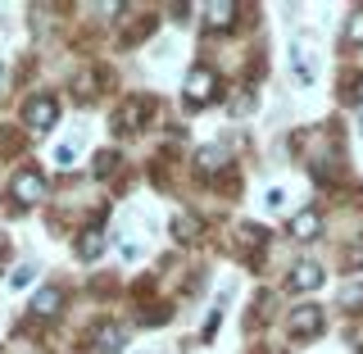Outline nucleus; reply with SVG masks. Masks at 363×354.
Instances as JSON below:
<instances>
[{
    "label": "nucleus",
    "instance_id": "1",
    "mask_svg": "<svg viewBox=\"0 0 363 354\" xmlns=\"http://www.w3.org/2000/svg\"><path fill=\"white\" fill-rule=\"evenodd\" d=\"M155 114H159L155 96H128L113 109V132H141L145 123H155Z\"/></svg>",
    "mask_w": 363,
    "mask_h": 354
},
{
    "label": "nucleus",
    "instance_id": "2",
    "mask_svg": "<svg viewBox=\"0 0 363 354\" xmlns=\"http://www.w3.org/2000/svg\"><path fill=\"white\" fill-rule=\"evenodd\" d=\"M213 100H218V73H213L209 64H196L186 73V105L204 109V105H213Z\"/></svg>",
    "mask_w": 363,
    "mask_h": 354
},
{
    "label": "nucleus",
    "instance_id": "3",
    "mask_svg": "<svg viewBox=\"0 0 363 354\" xmlns=\"http://www.w3.org/2000/svg\"><path fill=\"white\" fill-rule=\"evenodd\" d=\"M9 196L18 200V209H32V204L45 200V177L37 173V168H18L14 182H9Z\"/></svg>",
    "mask_w": 363,
    "mask_h": 354
},
{
    "label": "nucleus",
    "instance_id": "4",
    "mask_svg": "<svg viewBox=\"0 0 363 354\" xmlns=\"http://www.w3.org/2000/svg\"><path fill=\"white\" fill-rule=\"evenodd\" d=\"M23 123H28L32 132H50L55 123H60V100L55 96H32L28 105H23Z\"/></svg>",
    "mask_w": 363,
    "mask_h": 354
},
{
    "label": "nucleus",
    "instance_id": "5",
    "mask_svg": "<svg viewBox=\"0 0 363 354\" xmlns=\"http://www.w3.org/2000/svg\"><path fill=\"white\" fill-rule=\"evenodd\" d=\"M128 345V336H123L118 323H96V332H91V345L82 354H118Z\"/></svg>",
    "mask_w": 363,
    "mask_h": 354
},
{
    "label": "nucleus",
    "instance_id": "6",
    "mask_svg": "<svg viewBox=\"0 0 363 354\" xmlns=\"http://www.w3.org/2000/svg\"><path fill=\"white\" fill-rule=\"evenodd\" d=\"M323 332V309L318 304H300L291 314V336H318Z\"/></svg>",
    "mask_w": 363,
    "mask_h": 354
},
{
    "label": "nucleus",
    "instance_id": "7",
    "mask_svg": "<svg viewBox=\"0 0 363 354\" xmlns=\"http://www.w3.org/2000/svg\"><path fill=\"white\" fill-rule=\"evenodd\" d=\"M236 23V5H227V0H213V5H204V28L209 32H223Z\"/></svg>",
    "mask_w": 363,
    "mask_h": 354
},
{
    "label": "nucleus",
    "instance_id": "8",
    "mask_svg": "<svg viewBox=\"0 0 363 354\" xmlns=\"http://www.w3.org/2000/svg\"><path fill=\"white\" fill-rule=\"evenodd\" d=\"M318 287H323V268H318V264L304 259V264L291 268V291H318Z\"/></svg>",
    "mask_w": 363,
    "mask_h": 354
},
{
    "label": "nucleus",
    "instance_id": "9",
    "mask_svg": "<svg viewBox=\"0 0 363 354\" xmlns=\"http://www.w3.org/2000/svg\"><path fill=\"white\" fill-rule=\"evenodd\" d=\"M60 309H64V291L60 287H41L37 300H32V314H37V318H55Z\"/></svg>",
    "mask_w": 363,
    "mask_h": 354
},
{
    "label": "nucleus",
    "instance_id": "10",
    "mask_svg": "<svg viewBox=\"0 0 363 354\" xmlns=\"http://www.w3.org/2000/svg\"><path fill=\"white\" fill-rule=\"evenodd\" d=\"M318 232H323L318 209H304V214H295V219H291V236H295V241H313Z\"/></svg>",
    "mask_w": 363,
    "mask_h": 354
},
{
    "label": "nucleus",
    "instance_id": "11",
    "mask_svg": "<svg viewBox=\"0 0 363 354\" xmlns=\"http://www.w3.org/2000/svg\"><path fill=\"white\" fill-rule=\"evenodd\" d=\"M291 68H295V77H300V87H313V60H309L304 45H295V50H291Z\"/></svg>",
    "mask_w": 363,
    "mask_h": 354
},
{
    "label": "nucleus",
    "instance_id": "12",
    "mask_svg": "<svg viewBox=\"0 0 363 354\" xmlns=\"http://www.w3.org/2000/svg\"><path fill=\"white\" fill-rule=\"evenodd\" d=\"M173 236H177V241H200V219H196V214H177V219H173Z\"/></svg>",
    "mask_w": 363,
    "mask_h": 354
},
{
    "label": "nucleus",
    "instance_id": "13",
    "mask_svg": "<svg viewBox=\"0 0 363 354\" xmlns=\"http://www.w3.org/2000/svg\"><path fill=\"white\" fill-rule=\"evenodd\" d=\"M259 245H268V232H264V227H255V223H245V227H241V250H245V259H255Z\"/></svg>",
    "mask_w": 363,
    "mask_h": 354
},
{
    "label": "nucleus",
    "instance_id": "14",
    "mask_svg": "<svg viewBox=\"0 0 363 354\" xmlns=\"http://www.w3.org/2000/svg\"><path fill=\"white\" fill-rule=\"evenodd\" d=\"M100 250H105V236H100L96 227H91L86 236H77V259H96Z\"/></svg>",
    "mask_w": 363,
    "mask_h": 354
},
{
    "label": "nucleus",
    "instance_id": "15",
    "mask_svg": "<svg viewBox=\"0 0 363 354\" xmlns=\"http://www.w3.org/2000/svg\"><path fill=\"white\" fill-rule=\"evenodd\" d=\"M223 164H227V159H223L218 145H204V150L196 155V168H200V173H213V168H223Z\"/></svg>",
    "mask_w": 363,
    "mask_h": 354
},
{
    "label": "nucleus",
    "instance_id": "16",
    "mask_svg": "<svg viewBox=\"0 0 363 354\" xmlns=\"http://www.w3.org/2000/svg\"><path fill=\"white\" fill-rule=\"evenodd\" d=\"M345 41H350V45H363V9H354V14H350V23H345Z\"/></svg>",
    "mask_w": 363,
    "mask_h": 354
},
{
    "label": "nucleus",
    "instance_id": "17",
    "mask_svg": "<svg viewBox=\"0 0 363 354\" xmlns=\"http://www.w3.org/2000/svg\"><path fill=\"white\" fill-rule=\"evenodd\" d=\"M340 304H345L350 314H359V309H363V287H359V282H354V287H345V291H340Z\"/></svg>",
    "mask_w": 363,
    "mask_h": 354
},
{
    "label": "nucleus",
    "instance_id": "18",
    "mask_svg": "<svg viewBox=\"0 0 363 354\" xmlns=\"http://www.w3.org/2000/svg\"><path fill=\"white\" fill-rule=\"evenodd\" d=\"M55 164H60V168H73L77 164V159H73V145H60V150H55Z\"/></svg>",
    "mask_w": 363,
    "mask_h": 354
},
{
    "label": "nucleus",
    "instance_id": "19",
    "mask_svg": "<svg viewBox=\"0 0 363 354\" xmlns=\"http://www.w3.org/2000/svg\"><path fill=\"white\" fill-rule=\"evenodd\" d=\"M281 204H286V191L272 187V191H268V209H281Z\"/></svg>",
    "mask_w": 363,
    "mask_h": 354
},
{
    "label": "nucleus",
    "instance_id": "20",
    "mask_svg": "<svg viewBox=\"0 0 363 354\" xmlns=\"http://www.w3.org/2000/svg\"><path fill=\"white\" fill-rule=\"evenodd\" d=\"M113 159H118V155L105 150V155H100V164H96V173H109V168H113Z\"/></svg>",
    "mask_w": 363,
    "mask_h": 354
},
{
    "label": "nucleus",
    "instance_id": "21",
    "mask_svg": "<svg viewBox=\"0 0 363 354\" xmlns=\"http://www.w3.org/2000/svg\"><path fill=\"white\" fill-rule=\"evenodd\" d=\"M0 87H5V64H0Z\"/></svg>",
    "mask_w": 363,
    "mask_h": 354
},
{
    "label": "nucleus",
    "instance_id": "22",
    "mask_svg": "<svg viewBox=\"0 0 363 354\" xmlns=\"http://www.w3.org/2000/svg\"><path fill=\"white\" fill-rule=\"evenodd\" d=\"M359 100H363V77H359Z\"/></svg>",
    "mask_w": 363,
    "mask_h": 354
}]
</instances>
